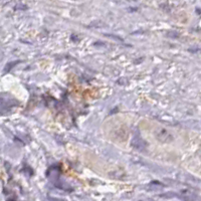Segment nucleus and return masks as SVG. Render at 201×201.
<instances>
[{"label": "nucleus", "instance_id": "nucleus-1", "mask_svg": "<svg viewBox=\"0 0 201 201\" xmlns=\"http://www.w3.org/2000/svg\"><path fill=\"white\" fill-rule=\"evenodd\" d=\"M8 201H13V200H8Z\"/></svg>", "mask_w": 201, "mask_h": 201}]
</instances>
